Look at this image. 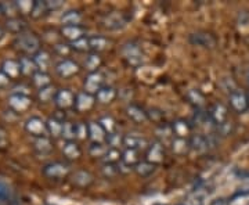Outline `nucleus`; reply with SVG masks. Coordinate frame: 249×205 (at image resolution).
Instances as JSON below:
<instances>
[{
    "label": "nucleus",
    "mask_w": 249,
    "mask_h": 205,
    "mask_svg": "<svg viewBox=\"0 0 249 205\" xmlns=\"http://www.w3.org/2000/svg\"><path fill=\"white\" fill-rule=\"evenodd\" d=\"M61 35L64 39H67L70 43L78 40L80 37L85 36V28L82 25H72V27H62Z\"/></svg>",
    "instance_id": "21"
},
{
    "label": "nucleus",
    "mask_w": 249,
    "mask_h": 205,
    "mask_svg": "<svg viewBox=\"0 0 249 205\" xmlns=\"http://www.w3.org/2000/svg\"><path fill=\"white\" fill-rule=\"evenodd\" d=\"M70 47L71 50H75V52H79V53H86V52H91L90 50V42H89V36H83L78 40L70 43Z\"/></svg>",
    "instance_id": "38"
},
{
    "label": "nucleus",
    "mask_w": 249,
    "mask_h": 205,
    "mask_svg": "<svg viewBox=\"0 0 249 205\" xmlns=\"http://www.w3.org/2000/svg\"><path fill=\"white\" fill-rule=\"evenodd\" d=\"M103 88H104V76L101 72H93L85 78L83 92L89 93L91 96H96Z\"/></svg>",
    "instance_id": "8"
},
{
    "label": "nucleus",
    "mask_w": 249,
    "mask_h": 205,
    "mask_svg": "<svg viewBox=\"0 0 249 205\" xmlns=\"http://www.w3.org/2000/svg\"><path fill=\"white\" fill-rule=\"evenodd\" d=\"M0 14L6 16L7 18L17 17L18 10L16 1H0Z\"/></svg>",
    "instance_id": "36"
},
{
    "label": "nucleus",
    "mask_w": 249,
    "mask_h": 205,
    "mask_svg": "<svg viewBox=\"0 0 249 205\" xmlns=\"http://www.w3.org/2000/svg\"><path fill=\"white\" fill-rule=\"evenodd\" d=\"M118 96V92L112 86H104L103 89L96 94V100L100 104H111Z\"/></svg>",
    "instance_id": "26"
},
{
    "label": "nucleus",
    "mask_w": 249,
    "mask_h": 205,
    "mask_svg": "<svg viewBox=\"0 0 249 205\" xmlns=\"http://www.w3.org/2000/svg\"><path fill=\"white\" fill-rule=\"evenodd\" d=\"M54 144L52 142L50 137L47 136H43V137H36L35 142H34V150L42 155H46V154H50L53 151Z\"/></svg>",
    "instance_id": "23"
},
{
    "label": "nucleus",
    "mask_w": 249,
    "mask_h": 205,
    "mask_svg": "<svg viewBox=\"0 0 249 205\" xmlns=\"http://www.w3.org/2000/svg\"><path fill=\"white\" fill-rule=\"evenodd\" d=\"M32 83L35 85L37 89H43V88H47L52 85V80H50V76L47 72H36L35 75L32 76Z\"/></svg>",
    "instance_id": "35"
},
{
    "label": "nucleus",
    "mask_w": 249,
    "mask_h": 205,
    "mask_svg": "<svg viewBox=\"0 0 249 205\" xmlns=\"http://www.w3.org/2000/svg\"><path fill=\"white\" fill-rule=\"evenodd\" d=\"M248 110H249V108H248Z\"/></svg>",
    "instance_id": "60"
},
{
    "label": "nucleus",
    "mask_w": 249,
    "mask_h": 205,
    "mask_svg": "<svg viewBox=\"0 0 249 205\" xmlns=\"http://www.w3.org/2000/svg\"><path fill=\"white\" fill-rule=\"evenodd\" d=\"M10 201H11V188L4 180L0 179V204H9Z\"/></svg>",
    "instance_id": "46"
},
{
    "label": "nucleus",
    "mask_w": 249,
    "mask_h": 205,
    "mask_svg": "<svg viewBox=\"0 0 249 205\" xmlns=\"http://www.w3.org/2000/svg\"><path fill=\"white\" fill-rule=\"evenodd\" d=\"M25 130H27L28 134L34 136V137H43V136H47V126H46V122L39 118V116H31L25 121Z\"/></svg>",
    "instance_id": "10"
},
{
    "label": "nucleus",
    "mask_w": 249,
    "mask_h": 205,
    "mask_svg": "<svg viewBox=\"0 0 249 205\" xmlns=\"http://www.w3.org/2000/svg\"><path fill=\"white\" fill-rule=\"evenodd\" d=\"M89 42H90V50L93 53H100L103 50H106L108 46H109V42H108L107 37L104 36H89Z\"/></svg>",
    "instance_id": "33"
},
{
    "label": "nucleus",
    "mask_w": 249,
    "mask_h": 205,
    "mask_svg": "<svg viewBox=\"0 0 249 205\" xmlns=\"http://www.w3.org/2000/svg\"><path fill=\"white\" fill-rule=\"evenodd\" d=\"M190 43L198 47H202V49H214L216 46V37L209 32H205V31H198L190 35Z\"/></svg>",
    "instance_id": "11"
},
{
    "label": "nucleus",
    "mask_w": 249,
    "mask_h": 205,
    "mask_svg": "<svg viewBox=\"0 0 249 205\" xmlns=\"http://www.w3.org/2000/svg\"><path fill=\"white\" fill-rule=\"evenodd\" d=\"M10 82H11V79H10L9 76H7L4 72L0 70V89H6V88H9Z\"/></svg>",
    "instance_id": "54"
},
{
    "label": "nucleus",
    "mask_w": 249,
    "mask_h": 205,
    "mask_svg": "<svg viewBox=\"0 0 249 205\" xmlns=\"http://www.w3.org/2000/svg\"><path fill=\"white\" fill-rule=\"evenodd\" d=\"M229 101H230L231 108L237 114H244L245 111H248L249 96L244 90H234L231 94H229Z\"/></svg>",
    "instance_id": "6"
},
{
    "label": "nucleus",
    "mask_w": 249,
    "mask_h": 205,
    "mask_svg": "<svg viewBox=\"0 0 249 205\" xmlns=\"http://www.w3.org/2000/svg\"><path fill=\"white\" fill-rule=\"evenodd\" d=\"M107 150L108 146H106L104 143H91V146L89 147V154L94 158H103Z\"/></svg>",
    "instance_id": "44"
},
{
    "label": "nucleus",
    "mask_w": 249,
    "mask_h": 205,
    "mask_svg": "<svg viewBox=\"0 0 249 205\" xmlns=\"http://www.w3.org/2000/svg\"><path fill=\"white\" fill-rule=\"evenodd\" d=\"M34 61H35L36 67H37V71L39 72H47V70L50 68V64H52V57L50 53L46 52V50H40L32 57Z\"/></svg>",
    "instance_id": "22"
},
{
    "label": "nucleus",
    "mask_w": 249,
    "mask_h": 205,
    "mask_svg": "<svg viewBox=\"0 0 249 205\" xmlns=\"http://www.w3.org/2000/svg\"><path fill=\"white\" fill-rule=\"evenodd\" d=\"M14 46L18 52H21L22 54H25L28 57L31 56H35L37 52H40V39L34 34V32H29L25 31L22 34L16 36L14 39Z\"/></svg>",
    "instance_id": "1"
},
{
    "label": "nucleus",
    "mask_w": 249,
    "mask_h": 205,
    "mask_svg": "<svg viewBox=\"0 0 249 205\" xmlns=\"http://www.w3.org/2000/svg\"><path fill=\"white\" fill-rule=\"evenodd\" d=\"M248 86H249V74H248Z\"/></svg>",
    "instance_id": "58"
},
{
    "label": "nucleus",
    "mask_w": 249,
    "mask_h": 205,
    "mask_svg": "<svg viewBox=\"0 0 249 205\" xmlns=\"http://www.w3.org/2000/svg\"><path fill=\"white\" fill-rule=\"evenodd\" d=\"M103 64V58L100 57L98 53H89L86 60H85V68L89 71V74H93V72H98V68L101 67Z\"/></svg>",
    "instance_id": "32"
},
{
    "label": "nucleus",
    "mask_w": 249,
    "mask_h": 205,
    "mask_svg": "<svg viewBox=\"0 0 249 205\" xmlns=\"http://www.w3.org/2000/svg\"><path fill=\"white\" fill-rule=\"evenodd\" d=\"M62 154L67 160H78L82 155V149L76 142H67L62 147Z\"/></svg>",
    "instance_id": "30"
},
{
    "label": "nucleus",
    "mask_w": 249,
    "mask_h": 205,
    "mask_svg": "<svg viewBox=\"0 0 249 205\" xmlns=\"http://www.w3.org/2000/svg\"><path fill=\"white\" fill-rule=\"evenodd\" d=\"M10 111L16 114H22L27 112L29 108L32 107V98L28 94H19V93H13L7 100Z\"/></svg>",
    "instance_id": "4"
},
{
    "label": "nucleus",
    "mask_w": 249,
    "mask_h": 205,
    "mask_svg": "<svg viewBox=\"0 0 249 205\" xmlns=\"http://www.w3.org/2000/svg\"><path fill=\"white\" fill-rule=\"evenodd\" d=\"M75 98L76 96L70 89H60L57 90V94L54 97V104L60 111H65L75 107Z\"/></svg>",
    "instance_id": "12"
},
{
    "label": "nucleus",
    "mask_w": 249,
    "mask_h": 205,
    "mask_svg": "<svg viewBox=\"0 0 249 205\" xmlns=\"http://www.w3.org/2000/svg\"><path fill=\"white\" fill-rule=\"evenodd\" d=\"M232 132V122L231 121H227L220 126H217V133L220 136H229Z\"/></svg>",
    "instance_id": "50"
},
{
    "label": "nucleus",
    "mask_w": 249,
    "mask_h": 205,
    "mask_svg": "<svg viewBox=\"0 0 249 205\" xmlns=\"http://www.w3.org/2000/svg\"><path fill=\"white\" fill-rule=\"evenodd\" d=\"M188 150H190V143L187 139H181V137L172 139V151L176 155H184Z\"/></svg>",
    "instance_id": "34"
},
{
    "label": "nucleus",
    "mask_w": 249,
    "mask_h": 205,
    "mask_svg": "<svg viewBox=\"0 0 249 205\" xmlns=\"http://www.w3.org/2000/svg\"><path fill=\"white\" fill-rule=\"evenodd\" d=\"M46 126H47V133L50 134V137L53 139H57V137H61L62 136V129H64V122L57 119L55 116H52L47 119L46 122Z\"/></svg>",
    "instance_id": "28"
},
{
    "label": "nucleus",
    "mask_w": 249,
    "mask_h": 205,
    "mask_svg": "<svg viewBox=\"0 0 249 205\" xmlns=\"http://www.w3.org/2000/svg\"><path fill=\"white\" fill-rule=\"evenodd\" d=\"M46 4H47L49 11H55V10L61 9L64 6V1L62 0H46Z\"/></svg>",
    "instance_id": "52"
},
{
    "label": "nucleus",
    "mask_w": 249,
    "mask_h": 205,
    "mask_svg": "<svg viewBox=\"0 0 249 205\" xmlns=\"http://www.w3.org/2000/svg\"><path fill=\"white\" fill-rule=\"evenodd\" d=\"M82 22V14L78 10H68L62 14L61 24L62 27H72V25H80Z\"/></svg>",
    "instance_id": "29"
},
{
    "label": "nucleus",
    "mask_w": 249,
    "mask_h": 205,
    "mask_svg": "<svg viewBox=\"0 0 249 205\" xmlns=\"http://www.w3.org/2000/svg\"><path fill=\"white\" fill-rule=\"evenodd\" d=\"M211 205H229V203H227L224 198H217V200H214Z\"/></svg>",
    "instance_id": "56"
},
{
    "label": "nucleus",
    "mask_w": 249,
    "mask_h": 205,
    "mask_svg": "<svg viewBox=\"0 0 249 205\" xmlns=\"http://www.w3.org/2000/svg\"><path fill=\"white\" fill-rule=\"evenodd\" d=\"M124 146L126 150H136V151H142L147 150L150 147L148 139H145L144 136L139 133H127L124 137Z\"/></svg>",
    "instance_id": "9"
},
{
    "label": "nucleus",
    "mask_w": 249,
    "mask_h": 205,
    "mask_svg": "<svg viewBox=\"0 0 249 205\" xmlns=\"http://www.w3.org/2000/svg\"><path fill=\"white\" fill-rule=\"evenodd\" d=\"M124 134L119 133V132L116 130L114 133L107 134L106 142H107L108 147H111V149H118L119 146H124Z\"/></svg>",
    "instance_id": "45"
},
{
    "label": "nucleus",
    "mask_w": 249,
    "mask_h": 205,
    "mask_svg": "<svg viewBox=\"0 0 249 205\" xmlns=\"http://www.w3.org/2000/svg\"><path fill=\"white\" fill-rule=\"evenodd\" d=\"M19 65H21V74L25 76H34L37 72V67H36L35 61L32 57L24 56L19 58Z\"/></svg>",
    "instance_id": "31"
},
{
    "label": "nucleus",
    "mask_w": 249,
    "mask_h": 205,
    "mask_svg": "<svg viewBox=\"0 0 249 205\" xmlns=\"http://www.w3.org/2000/svg\"><path fill=\"white\" fill-rule=\"evenodd\" d=\"M209 116H211L212 124L217 128L229 121V110L222 103H216L212 110L209 111Z\"/></svg>",
    "instance_id": "17"
},
{
    "label": "nucleus",
    "mask_w": 249,
    "mask_h": 205,
    "mask_svg": "<svg viewBox=\"0 0 249 205\" xmlns=\"http://www.w3.org/2000/svg\"><path fill=\"white\" fill-rule=\"evenodd\" d=\"M54 50H55V53L60 54V56H62V57H65L67 54L70 53V50H71V47H70V45H55L54 46Z\"/></svg>",
    "instance_id": "53"
},
{
    "label": "nucleus",
    "mask_w": 249,
    "mask_h": 205,
    "mask_svg": "<svg viewBox=\"0 0 249 205\" xmlns=\"http://www.w3.org/2000/svg\"><path fill=\"white\" fill-rule=\"evenodd\" d=\"M93 182H94V176L89 170L78 169L71 173V183L76 187L88 188L93 185Z\"/></svg>",
    "instance_id": "14"
},
{
    "label": "nucleus",
    "mask_w": 249,
    "mask_h": 205,
    "mask_svg": "<svg viewBox=\"0 0 249 205\" xmlns=\"http://www.w3.org/2000/svg\"><path fill=\"white\" fill-rule=\"evenodd\" d=\"M104 164H119L122 160V152L119 151V149H111L108 147L107 152L104 154V157L101 158Z\"/></svg>",
    "instance_id": "39"
},
{
    "label": "nucleus",
    "mask_w": 249,
    "mask_h": 205,
    "mask_svg": "<svg viewBox=\"0 0 249 205\" xmlns=\"http://www.w3.org/2000/svg\"><path fill=\"white\" fill-rule=\"evenodd\" d=\"M172 130H173L175 137L187 139L191 134V125L187 122L186 119H178L172 124Z\"/></svg>",
    "instance_id": "25"
},
{
    "label": "nucleus",
    "mask_w": 249,
    "mask_h": 205,
    "mask_svg": "<svg viewBox=\"0 0 249 205\" xmlns=\"http://www.w3.org/2000/svg\"><path fill=\"white\" fill-rule=\"evenodd\" d=\"M126 115L129 116L130 121H133L134 124H145L150 118L148 112L137 104H127L126 107Z\"/></svg>",
    "instance_id": "18"
},
{
    "label": "nucleus",
    "mask_w": 249,
    "mask_h": 205,
    "mask_svg": "<svg viewBox=\"0 0 249 205\" xmlns=\"http://www.w3.org/2000/svg\"><path fill=\"white\" fill-rule=\"evenodd\" d=\"M57 94V90L54 88L53 85L47 86V88H43V89L37 90V100L40 103H49V101H54V97Z\"/></svg>",
    "instance_id": "37"
},
{
    "label": "nucleus",
    "mask_w": 249,
    "mask_h": 205,
    "mask_svg": "<svg viewBox=\"0 0 249 205\" xmlns=\"http://www.w3.org/2000/svg\"><path fill=\"white\" fill-rule=\"evenodd\" d=\"M124 25H126V18L119 11L108 13L107 16L103 18V27L108 31H118V29H122Z\"/></svg>",
    "instance_id": "13"
},
{
    "label": "nucleus",
    "mask_w": 249,
    "mask_h": 205,
    "mask_svg": "<svg viewBox=\"0 0 249 205\" xmlns=\"http://www.w3.org/2000/svg\"><path fill=\"white\" fill-rule=\"evenodd\" d=\"M121 53L124 56V60L133 67H140L145 61L142 47L134 42H126L121 49Z\"/></svg>",
    "instance_id": "3"
},
{
    "label": "nucleus",
    "mask_w": 249,
    "mask_h": 205,
    "mask_svg": "<svg viewBox=\"0 0 249 205\" xmlns=\"http://www.w3.org/2000/svg\"><path fill=\"white\" fill-rule=\"evenodd\" d=\"M88 132H89V139L93 143H103L107 139V133L103 129V126L98 122H89L88 124Z\"/></svg>",
    "instance_id": "20"
},
{
    "label": "nucleus",
    "mask_w": 249,
    "mask_h": 205,
    "mask_svg": "<svg viewBox=\"0 0 249 205\" xmlns=\"http://www.w3.org/2000/svg\"><path fill=\"white\" fill-rule=\"evenodd\" d=\"M98 124L103 126V129L106 130V133L111 134L116 132V122L115 119L112 118L111 115H104L100 118Z\"/></svg>",
    "instance_id": "42"
},
{
    "label": "nucleus",
    "mask_w": 249,
    "mask_h": 205,
    "mask_svg": "<svg viewBox=\"0 0 249 205\" xmlns=\"http://www.w3.org/2000/svg\"><path fill=\"white\" fill-rule=\"evenodd\" d=\"M67 142H75L76 133H75V124L73 122H64L62 136Z\"/></svg>",
    "instance_id": "47"
},
{
    "label": "nucleus",
    "mask_w": 249,
    "mask_h": 205,
    "mask_svg": "<svg viewBox=\"0 0 249 205\" xmlns=\"http://www.w3.org/2000/svg\"><path fill=\"white\" fill-rule=\"evenodd\" d=\"M6 29L9 31L10 34H14V35L17 36L27 31V22L19 17L7 18V21H6Z\"/></svg>",
    "instance_id": "24"
},
{
    "label": "nucleus",
    "mask_w": 249,
    "mask_h": 205,
    "mask_svg": "<svg viewBox=\"0 0 249 205\" xmlns=\"http://www.w3.org/2000/svg\"><path fill=\"white\" fill-rule=\"evenodd\" d=\"M34 3H35V1H29V0L16 1V6H17L18 13H21V14H29V16H31L32 9H34Z\"/></svg>",
    "instance_id": "48"
},
{
    "label": "nucleus",
    "mask_w": 249,
    "mask_h": 205,
    "mask_svg": "<svg viewBox=\"0 0 249 205\" xmlns=\"http://www.w3.org/2000/svg\"><path fill=\"white\" fill-rule=\"evenodd\" d=\"M134 172H136V175L137 176H140V178H150L151 175L155 173V170H157V165L155 164H152V162H148V161H140L136 167H134Z\"/></svg>",
    "instance_id": "27"
},
{
    "label": "nucleus",
    "mask_w": 249,
    "mask_h": 205,
    "mask_svg": "<svg viewBox=\"0 0 249 205\" xmlns=\"http://www.w3.org/2000/svg\"><path fill=\"white\" fill-rule=\"evenodd\" d=\"M75 133H76V139H79V140H85L86 137H89L88 124L76 122V124H75Z\"/></svg>",
    "instance_id": "49"
},
{
    "label": "nucleus",
    "mask_w": 249,
    "mask_h": 205,
    "mask_svg": "<svg viewBox=\"0 0 249 205\" xmlns=\"http://www.w3.org/2000/svg\"><path fill=\"white\" fill-rule=\"evenodd\" d=\"M165 158V150H163V144L160 142H154L150 144V147L145 151V161L155 164L157 167Z\"/></svg>",
    "instance_id": "15"
},
{
    "label": "nucleus",
    "mask_w": 249,
    "mask_h": 205,
    "mask_svg": "<svg viewBox=\"0 0 249 205\" xmlns=\"http://www.w3.org/2000/svg\"><path fill=\"white\" fill-rule=\"evenodd\" d=\"M9 146H10L9 134H7V132H6L3 128H0V150H6Z\"/></svg>",
    "instance_id": "51"
},
{
    "label": "nucleus",
    "mask_w": 249,
    "mask_h": 205,
    "mask_svg": "<svg viewBox=\"0 0 249 205\" xmlns=\"http://www.w3.org/2000/svg\"><path fill=\"white\" fill-rule=\"evenodd\" d=\"M1 71L4 72L11 80L18 79L22 74H21V65H19V60H14V58H7L1 63Z\"/></svg>",
    "instance_id": "19"
},
{
    "label": "nucleus",
    "mask_w": 249,
    "mask_h": 205,
    "mask_svg": "<svg viewBox=\"0 0 249 205\" xmlns=\"http://www.w3.org/2000/svg\"><path fill=\"white\" fill-rule=\"evenodd\" d=\"M101 173L106 179H114L116 178L121 170H119V165L118 164H103V168H101Z\"/></svg>",
    "instance_id": "43"
},
{
    "label": "nucleus",
    "mask_w": 249,
    "mask_h": 205,
    "mask_svg": "<svg viewBox=\"0 0 249 205\" xmlns=\"http://www.w3.org/2000/svg\"><path fill=\"white\" fill-rule=\"evenodd\" d=\"M47 13H49V9H47L46 1H43V0H35L34 9H32V13H31V17L35 18V19H39V18L45 17Z\"/></svg>",
    "instance_id": "40"
},
{
    "label": "nucleus",
    "mask_w": 249,
    "mask_h": 205,
    "mask_svg": "<svg viewBox=\"0 0 249 205\" xmlns=\"http://www.w3.org/2000/svg\"><path fill=\"white\" fill-rule=\"evenodd\" d=\"M190 205H205V198L201 194H196L190 198Z\"/></svg>",
    "instance_id": "55"
},
{
    "label": "nucleus",
    "mask_w": 249,
    "mask_h": 205,
    "mask_svg": "<svg viewBox=\"0 0 249 205\" xmlns=\"http://www.w3.org/2000/svg\"><path fill=\"white\" fill-rule=\"evenodd\" d=\"M42 173L45 178L50 179V180H62L71 175V168L65 162L54 161V162L46 164L42 169Z\"/></svg>",
    "instance_id": "2"
},
{
    "label": "nucleus",
    "mask_w": 249,
    "mask_h": 205,
    "mask_svg": "<svg viewBox=\"0 0 249 205\" xmlns=\"http://www.w3.org/2000/svg\"><path fill=\"white\" fill-rule=\"evenodd\" d=\"M187 98H188V101H190L193 106H196V108H201L205 104L204 94L196 89H191L187 92Z\"/></svg>",
    "instance_id": "41"
},
{
    "label": "nucleus",
    "mask_w": 249,
    "mask_h": 205,
    "mask_svg": "<svg viewBox=\"0 0 249 205\" xmlns=\"http://www.w3.org/2000/svg\"><path fill=\"white\" fill-rule=\"evenodd\" d=\"M96 103V96H91L86 92H80L76 94V98H75V110L78 112H88L90 111L93 106Z\"/></svg>",
    "instance_id": "16"
},
{
    "label": "nucleus",
    "mask_w": 249,
    "mask_h": 205,
    "mask_svg": "<svg viewBox=\"0 0 249 205\" xmlns=\"http://www.w3.org/2000/svg\"><path fill=\"white\" fill-rule=\"evenodd\" d=\"M178 205H186V204H178Z\"/></svg>",
    "instance_id": "59"
},
{
    "label": "nucleus",
    "mask_w": 249,
    "mask_h": 205,
    "mask_svg": "<svg viewBox=\"0 0 249 205\" xmlns=\"http://www.w3.org/2000/svg\"><path fill=\"white\" fill-rule=\"evenodd\" d=\"M188 143H190V150H194L196 152L208 151L214 146L212 134H208V136L202 133L191 134L188 137Z\"/></svg>",
    "instance_id": "5"
},
{
    "label": "nucleus",
    "mask_w": 249,
    "mask_h": 205,
    "mask_svg": "<svg viewBox=\"0 0 249 205\" xmlns=\"http://www.w3.org/2000/svg\"><path fill=\"white\" fill-rule=\"evenodd\" d=\"M55 72L62 79H70L80 72V65L71 58H64L55 65Z\"/></svg>",
    "instance_id": "7"
},
{
    "label": "nucleus",
    "mask_w": 249,
    "mask_h": 205,
    "mask_svg": "<svg viewBox=\"0 0 249 205\" xmlns=\"http://www.w3.org/2000/svg\"><path fill=\"white\" fill-rule=\"evenodd\" d=\"M3 36H4V29H3V28L0 27V40L3 39Z\"/></svg>",
    "instance_id": "57"
}]
</instances>
